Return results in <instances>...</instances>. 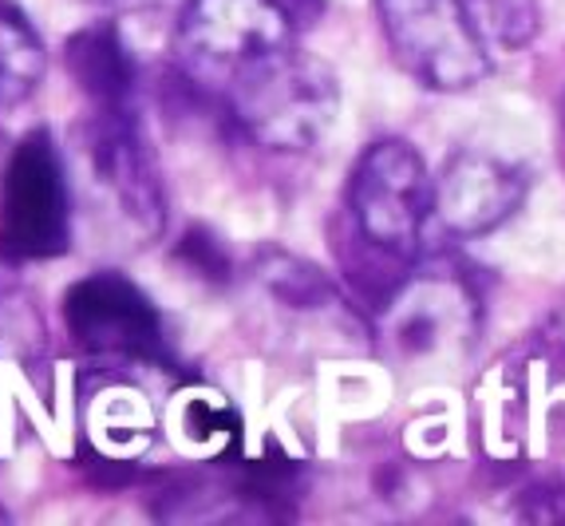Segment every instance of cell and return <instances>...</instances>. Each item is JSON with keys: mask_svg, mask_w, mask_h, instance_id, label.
<instances>
[{"mask_svg": "<svg viewBox=\"0 0 565 526\" xmlns=\"http://www.w3.org/2000/svg\"><path fill=\"white\" fill-rule=\"evenodd\" d=\"M526 198V179L514 162L490 150H459L435 175V218L451 234H490Z\"/></svg>", "mask_w": 565, "mask_h": 526, "instance_id": "8", "label": "cell"}, {"mask_svg": "<svg viewBox=\"0 0 565 526\" xmlns=\"http://www.w3.org/2000/svg\"><path fill=\"white\" fill-rule=\"evenodd\" d=\"M562 119H565V99H562Z\"/></svg>", "mask_w": 565, "mask_h": 526, "instance_id": "18", "label": "cell"}, {"mask_svg": "<svg viewBox=\"0 0 565 526\" xmlns=\"http://www.w3.org/2000/svg\"><path fill=\"white\" fill-rule=\"evenodd\" d=\"M87 423H92L95 443L107 455H131V451L147 448L154 432L147 400L119 380H107L104 388L87 396Z\"/></svg>", "mask_w": 565, "mask_h": 526, "instance_id": "10", "label": "cell"}, {"mask_svg": "<svg viewBox=\"0 0 565 526\" xmlns=\"http://www.w3.org/2000/svg\"><path fill=\"white\" fill-rule=\"evenodd\" d=\"M179 254H182V262L194 265V270H199L202 277H214V282H226V273H230V257H226V250L217 245V238L210 234V230H190V234L182 238Z\"/></svg>", "mask_w": 565, "mask_h": 526, "instance_id": "14", "label": "cell"}, {"mask_svg": "<svg viewBox=\"0 0 565 526\" xmlns=\"http://www.w3.org/2000/svg\"><path fill=\"white\" fill-rule=\"evenodd\" d=\"M179 428L194 448L226 451L230 443L237 440V432H242V420H237V412L222 400V396L194 392L182 400Z\"/></svg>", "mask_w": 565, "mask_h": 526, "instance_id": "12", "label": "cell"}, {"mask_svg": "<svg viewBox=\"0 0 565 526\" xmlns=\"http://www.w3.org/2000/svg\"><path fill=\"white\" fill-rule=\"evenodd\" d=\"M281 4L289 9L292 20H305V17H312V12L321 9V0H281Z\"/></svg>", "mask_w": 565, "mask_h": 526, "instance_id": "16", "label": "cell"}, {"mask_svg": "<svg viewBox=\"0 0 565 526\" xmlns=\"http://www.w3.org/2000/svg\"><path fill=\"white\" fill-rule=\"evenodd\" d=\"M67 75L95 107H127L139 67L115 24H87L64 44Z\"/></svg>", "mask_w": 565, "mask_h": 526, "instance_id": "9", "label": "cell"}, {"mask_svg": "<svg viewBox=\"0 0 565 526\" xmlns=\"http://www.w3.org/2000/svg\"><path fill=\"white\" fill-rule=\"evenodd\" d=\"M297 20L281 0H186L174 56L190 84L226 95L237 75L297 40Z\"/></svg>", "mask_w": 565, "mask_h": 526, "instance_id": "4", "label": "cell"}, {"mask_svg": "<svg viewBox=\"0 0 565 526\" xmlns=\"http://www.w3.org/2000/svg\"><path fill=\"white\" fill-rule=\"evenodd\" d=\"M47 52L24 12L0 4V107L29 104L44 84Z\"/></svg>", "mask_w": 565, "mask_h": 526, "instance_id": "11", "label": "cell"}, {"mask_svg": "<svg viewBox=\"0 0 565 526\" xmlns=\"http://www.w3.org/2000/svg\"><path fill=\"white\" fill-rule=\"evenodd\" d=\"M72 242V182L47 132H29L0 175V257L9 265L60 257Z\"/></svg>", "mask_w": 565, "mask_h": 526, "instance_id": "5", "label": "cell"}, {"mask_svg": "<svg viewBox=\"0 0 565 526\" xmlns=\"http://www.w3.org/2000/svg\"><path fill=\"white\" fill-rule=\"evenodd\" d=\"M396 64L435 92H467L537 29L534 0H376Z\"/></svg>", "mask_w": 565, "mask_h": 526, "instance_id": "1", "label": "cell"}, {"mask_svg": "<svg viewBox=\"0 0 565 526\" xmlns=\"http://www.w3.org/2000/svg\"><path fill=\"white\" fill-rule=\"evenodd\" d=\"M99 4L119 9V12H135V9H151V4H159V0H99Z\"/></svg>", "mask_w": 565, "mask_h": 526, "instance_id": "17", "label": "cell"}, {"mask_svg": "<svg viewBox=\"0 0 565 526\" xmlns=\"http://www.w3.org/2000/svg\"><path fill=\"white\" fill-rule=\"evenodd\" d=\"M237 495L249 498V503H262L269 515H281L292 498L301 495V467L285 460V455L249 463L242 471V480H237Z\"/></svg>", "mask_w": 565, "mask_h": 526, "instance_id": "13", "label": "cell"}, {"mask_svg": "<svg viewBox=\"0 0 565 526\" xmlns=\"http://www.w3.org/2000/svg\"><path fill=\"white\" fill-rule=\"evenodd\" d=\"M356 234L384 257H412L435 218V179L419 150L404 139H380L360 155L349 182Z\"/></svg>", "mask_w": 565, "mask_h": 526, "instance_id": "6", "label": "cell"}, {"mask_svg": "<svg viewBox=\"0 0 565 526\" xmlns=\"http://www.w3.org/2000/svg\"><path fill=\"white\" fill-rule=\"evenodd\" d=\"M542 360H546V368H554L557 380L565 385V309L557 313V317L550 320V329L542 333Z\"/></svg>", "mask_w": 565, "mask_h": 526, "instance_id": "15", "label": "cell"}, {"mask_svg": "<svg viewBox=\"0 0 565 526\" xmlns=\"http://www.w3.org/2000/svg\"><path fill=\"white\" fill-rule=\"evenodd\" d=\"M76 150L84 159L87 190L111 218L115 234L131 245H151L167 225L162 182L139 127L127 107H95V115L76 127Z\"/></svg>", "mask_w": 565, "mask_h": 526, "instance_id": "3", "label": "cell"}, {"mask_svg": "<svg viewBox=\"0 0 565 526\" xmlns=\"http://www.w3.org/2000/svg\"><path fill=\"white\" fill-rule=\"evenodd\" d=\"M64 325L84 353L115 365H154L167 353L154 301L111 270L79 277L67 290Z\"/></svg>", "mask_w": 565, "mask_h": 526, "instance_id": "7", "label": "cell"}, {"mask_svg": "<svg viewBox=\"0 0 565 526\" xmlns=\"http://www.w3.org/2000/svg\"><path fill=\"white\" fill-rule=\"evenodd\" d=\"M222 99L237 127L269 150H309L329 135L340 112L332 67L297 40L237 75Z\"/></svg>", "mask_w": 565, "mask_h": 526, "instance_id": "2", "label": "cell"}]
</instances>
